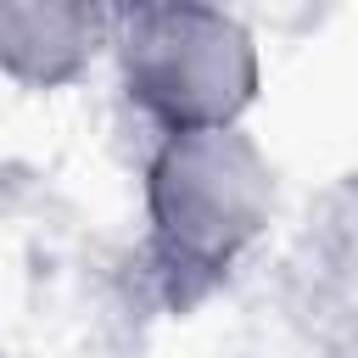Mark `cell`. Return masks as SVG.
Instances as JSON below:
<instances>
[{
  "mask_svg": "<svg viewBox=\"0 0 358 358\" xmlns=\"http://www.w3.org/2000/svg\"><path fill=\"white\" fill-rule=\"evenodd\" d=\"M145 274L168 313L207 302L263 241L274 218V162L241 129H196L151 140L145 179Z\"/></svg>",
  "mask_w": 358,
  "mask_h": 358,
  "instance_id": "obj_1",
  "label": "cell"
},
{
  "mask_svg": "<svg viewBox=\"0 0 358 358\" xmlns=\"http://www.w3.org/2000/svg\"><path fill=\"white\" fill-rule=\"evenodd\" d=\"M106 56L117 67L123 101L151 123L157 140L196 129H241L263 84L257 39L224 6H112Z\"/></svg>",
  "mask_w": 358,
  "mask_h": 358,
  "instance_id": "obj_2",
  "label": "cell"
},
{
  "mask_svg": "<svg viewBox=\"0 0 358 358\" xmlns=\"http://www.w3.org/2000/svg\"><path fill=\"white\" fill-rule=\"evenodd\" d=\"M112 39V6L90 0H0V78L22 90L78 84Z\"/></svg>",
  "mask_w": 358,
  "mask_h": 358,
  "instance_id": "obj_3",
  "label": "cell"
},
{
  "mask_svg": "<svg viewBox=\"0 0 358 358\" xmlns=\"http://www.w3.org/2000/svg\"><path fill=\"white\" fill-rule=\"evenodd\" d=\"M0 358H6V352H0Z\"/></svg>",
  "mask_w": 358,
  "mask_h": 358,
  "instance_id": "obj_4",
  "label": "cell"
}]
</instances>
